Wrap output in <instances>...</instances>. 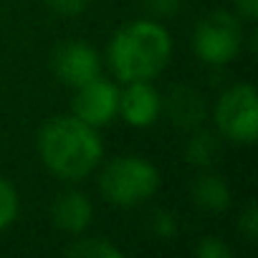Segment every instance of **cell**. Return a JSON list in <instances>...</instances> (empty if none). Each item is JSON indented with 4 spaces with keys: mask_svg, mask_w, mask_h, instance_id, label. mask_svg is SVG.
<instances>
[{
    "mask_svg": "<svg viewBox=\"0 0 258 258\" xmlns=\"http://www.w3.org/2000/svg\"><path fill=\"white\" fill-rule=\"evenodd\" d=\"M38 155L56 177L79 182L101 165L104 145L96 129L74 114L53 116L38 132Z\"/></svg>",
    "mask_w": 258,
    "mask_h": 258,
    "instance_id": "6da1fadb",
    "label": "cell"
},
{
    "mask_svg": "<svg viewBox=\"0 0 258 258\" xmlns=\"http://www.w3.org/2000/svg\"><path fill=\"white\" fill-rule=\"evenodd\" d=\"M106 56L119 81H155L170 63L172 38L155 18H140L114 33Z\"/></svg>",
    "mask_w": 258,
    "mask_h": 258,
    "instance_id": "7a4b0ae2",
    "label": "cell"
},
{
    "mask_svg": "<svg viewBox=\"0 0 258 258\" xmlns=\"http://www.w3.org/2000/svg\"><path fill=\"white\" fill-rule=\"evenodd\" d=\"M160 170L137 155H121L111 160L99 175L101 195L116 208H137L147 203L160 190Z\"/></svg>",
    "mask_w": 258,
    "mask_h": 258,
    "instance_id": "3957f363",
    "label": "cell"
},
{
    "mask_svg": "<svg viewBox=\"0 0 258 258\" xmlns=\"http://www.w3.org/2000/svg\"><path fill=\"white\" fill-rule=\"evenodd\" d=\"M213 121L220 137L238 145H253L258 137V96L253 84L225 89L215 101Z\"/></svg>",
    "mask_w": 258,
    "mask_h": 258,
    "instance_id": "277c9868",
    "label": "cell"
},
{
    "mask_svg": "<svg viewBox=\"0 0 258 258\" xmlns=\"http://www.w3.org/2000/svg\"><path fill=\"white\" fill-rule=\"evenodd\" d=\"M243 48V23L230 11L208 13L192 31V51L208 66L230 63Z\"/></svg>",
    "mask_w": 258,
    "mask_h": 258,
    "instance_id": "5b68a950",
    "label": "cell"
},
{
    "mask_svg": "<svg viewBox=\"0 0 258 258\" xmlns=\"http://www.w3.org/2000/svg\"><path fill=\"white\" fill-rule=\"evenodd\" d=\"M74 116L99 129L116 116L119 109V89L114 81L101 79V74L81 86H76V96L71 101Z\"/></svg>",
    "mask_w": 258,
    "mask_h": 258,
    "instance_id": "8992f818",
    "label": "cell"
},
{
    "mask_svg": "<svg viewBox=\"0 0 258 258\" xmlns=\"http://www.w3.org/2000/svg\"><path fill=\"white\" fill-rule=\"evenodd\" d=\"M51 69L61 84L76 89V86H81L101 74V58H99L96 48H91L89 43L69 41L53 51Z\"/></svg>",
    "mask_w": 258,
    "mask_h": 258,
    "instance_id": "52a82bcc",
    "label": "cell"
},
{
    "mask_svg": "<svg viewBox=\"0 0 258 258\" xmlns=\"http://www.w3.org/2000/svg\"><path fill=\"white\" fill-rule=\"evenodd\" d=\"M116 114L129 124L145 129L155 124L162 114V96L152 86V81H129L124 91H119V109Z\"/></svg>",
    "mask_w": 258,
    "mask_h": 258,
    "instance_id": "ba28073f",
    "label": "cell"
},
{
    "mask_svg": "<svg viewBox=\"0 0 258 258\" xmlns=\"http://www.w3.org/2000/svg\"><path fill=\"white\" fill-rule=\"evenodd\" d=\"M91 218H94V205L79 190L61 192L51 205V223L69 235H81L91 225Z\"/></svg>",
    "mask_w": 258,
    "mask_h": 258,
    "instance_id": "9c48e42d",
    "label": "cell"
},
{
    "mask_svg": "<svg viewBox=\"0 0 258 258\" xmlns=\"http://www.w3.org/2000/svg\"><path fill=\"white\" fill-rule=\"evenodd\" d=\"M162 109L167 111L170 121L180 129H195L208 116L205 99L200 96V91H195L190 86H175L170 91V96L162 101Z\"/></svg>",
    "mask_w": 258,
    "mask_h": 258,
    "instance_id": "30bf717a",
    "label": "cell"
},
{
    "mask_svg": "<svg viewBox=\"0 0 258 258\" xmlns=\"http://www.w3.org/2000/svg\"><path fill=\"white\" fill-rule=\"evenodd\" d=\"M192 200L195 205H200L203 210L210 213H223L230 205V190L225 185V180L215 172H205L192 182Z\"/></svg>",
    "mask_w": 258,
    "mask_h": 258,
    "instance_id": "8fae6325",
    "label": "cell"
},
{
    "mask_svg": "<svg viewBox=\"0 0 258 258\" xmlns=\"http://www.w3.org/2000/svg\"><path fill=\"white\" fill-rule=\"evenodd\" d=\"M218 155H220V135L218 132L200 129V132H195L187 140V147H185V162L187 165L208 170V167L215 165Z\"/></svg>",
    "mask_w": 258,
    "mask_h": 258,
    "instance_id": "7c38bea8",
    "label": "cell"
},
{
    "mask_svg": "<svg viewBox=\"0 0 258 258\" xmlns=\"http://www.w3.org/2000/svg\"><path fill=\"white\" fill-rule=\"evenodd\" d=\"M66 255L79 258H121L124 250L106 238H79L66 245Z\"/></svg>",
    "mask_w": 258,
    "mask_h": 258,
    "instance_id": "4fadbf2b",
    "label": "cell"
},
{
    "mask_svg": "<svg viewBox=\"0 0 258 258\" xmlns=\"http://www.w3.org/2000/svg\"><path fill=\"white\" fill-rule=\"evenodd\" d=\"M18 210H21L18 190H16L6 177H0V230H6L8 225L16 223Z\"/></svg>",
    "mask_w": 258,
    "mask_h": 258,
    "instance_id": "5bb4252c",
    "label": "cell"
},
{
    "mask_svg": "<svg viewBox=\"0 0 258 258\" xmlns=\"http://www.w3.org/2000/svg\"><path fill=\"white\" fill-rule=\"evenodd\" d=\"M150 230H152L157 238L170 240V238L177 235L180 225H177V220H175L172 213H167V210H157V213L152 215V220H150Z\"/></svg>",
    "mask_w": 258,
    "mask_h": 258,
    "instance_id": "9a60e30c",
    "label": "cell"
},
{
    "mask_svg": "<svg viewBox=\"0 0 258 258\" xmlns=\"http://www.w3.org/2000/svg\"><path fill=\"white\" fill-rule=\"evenodd\" d=\"M195 255H200V258H230L233 250L225 240H220L215 235H208L195 245Z\"/></svg>",
    "mask_w": 258,
    "mask_h": 258,
    "instance_id": "2e32d148",
    "label": "cell"
},
{
    "mask_svg": "<svg viewBox=\"0 0 258 258\" xmlns=\"http://www.w3.org/2000/svg\"><path fill=\"white\" fill-rule=\"evenodd\" d=\"M238 230L245 235V240H255L258 238V208L255 203H248L243 208V213L238 215Z\"/></svg>",
    "mask_w": 258,
    "mask_h": 258,
    "instance_id": "e0dca14e",
    "label": "cell"
},
{
    "mask_svg": "<svg viewBox=\"0 0 258 258\" xmlns=\"http://www.w3.org/2000/svg\"><path fill=\"white\" fill-rule=\"evenodd\" d=\"M46 6H48L53 13L63 16V18H74V16H79V13L86 11L89 0H46Z\"/></svg>",
    "mask_w": 258,
    "mask_h": 258,
    "instance_id": "ac0fdd59",
    "label": "cell"
},
{
    "mask_svg": "<svg viewBox=\"0 0 258 258\" xmlns=\"http://www.w3.org/2000/svg\"><path fill=\"white\" fill-rule=\"evenodd\" d=\"M145 8L150 16L157 18H170L182 8V0H145Z\"/></svg>",
    "mask_w": 258,
    "mask_h": 258,
    "instance_id": "d6986e66",
    "label": "cell"
},
{
    "mask_svg": "<svg viewBox=\"0 0 258 258\" xmlns=\"http://www.w3.org/2000/svg\"><path fill=\"white\" fill-rule=\"evenodd\" d=\"M235 11L243 21H255L258 18V0H235Z\"/></svg>",
    "mask_w": 258,
    "mask_h": 258,
    "instance_id": "ffe728a7",
    "label": "cell"
}]
</instances>
